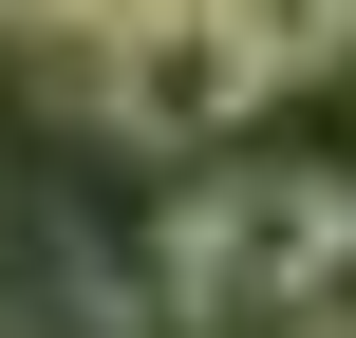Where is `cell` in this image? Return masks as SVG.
Returning a JSON list of instances; mask_svg holds the SVG:
<instances>
[{"mask_svg":"<svg viewBox=\"0 0 356 338\" xmlns=\"http://www.w3.org/2000/svg\"><path fill=\"white\" fill-rule=\"evenodd\" d=\"M94 132H131V151H225V132H263V75H244L225 19H131L113 75H94Z\"/></svg>","mask_w":356,"mask_h":338,"instance_id":"obj_1","label":"cell"},{"mask_svg":"<svg viewBox=\"0 0 356 338\" xmlns=\"http://www.w3.org/2000/svg\"><path fill=\"white\" fill-rule=\"evenodd\" d=\"M300 338H356V188H338V226H319V263H300Z\"/></svg>","mask_w":356,"mask_h":338,"instance_id":"obj_2","label":"cell"},{"mask_svg":"<svg viewBox=\"0 0 356 338\" xmlns=\"http://www.w3.org/2000/svg\"><path fill=\"white\" fill-rule=\"evenodd\" d=\"M0 38H38V0H0Z\"/></svg>","mask_w":356,"mask_h":338,"instance_id":"obj_3","label":"cell"},{"mask_svg":"<svg viewBox=\"0 0 356 338\" xmlns=\"http://www.w3.org/2000/svg\"><path fill=\"white\" fill-rule=\"evenodd\" d=\"M150 19H225V0H150Z\"/></svg>","mask_w":356,"mask_h":338,"instance_id":"obj_4","label":"cell"}]
</instances>
